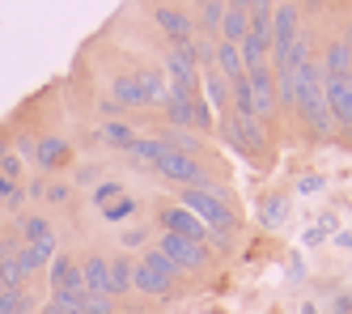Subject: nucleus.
<instances>
[{
	"mask_svg": "<svg viewBox=\"0 0 352 314\" xmlns=\"http://www.w3.org/2000/svg\"><path fill=\"white\" fill-rule=\"evenodd\" d=\"M199 94L212 107V115H230V81L217 72V68H204L199 72Z\"/></svg>",
	"mask_w": 352,
	"mask_h": 314,
	"instance_id": "obj_16",
	"label": "nucleus"
},
{
	"mask_svg": "<svg viewBox=\"0 0 352 314\" xmlns=\"http://www.w3.org/2000/svg\"><path fill=\"white\" fill-rule=\"evenodd\" d=\"M111 102L119 111H144V94L136 85V72H115L111 76Z\"/></svg>",
	"mask_w": 352,
	"mask_h": 314,
	"instance_id": "obj_17",
	"label": "nucleus"
},
{
	"mask_svg": "<svg viewBox=\"0 0 352 314\" xmlns=\"http://www.w3.org/2000/svg\"><path fill=\"white\" fill-rule=\"evenodd\" d=\"M132 72H136V85H140V94H144V107H162V102H166V76H162V68L140 64V68H132Z\"/></svg>",
	"mask_w": 352,
	"mask_h": 314,
	"instance_id": "obj_20",
	"label": "nucleus"
},
{
	"mask_svg": "<svg viewBox=\"0 0 352 314\" xmlns=\"http://www.w3.org/2000/svg\"><path fill=\"white\" fill-rule=\"evenodd\" d=\"M272 9H276V0H250V9H246V13H255V17H272Z\"/></svg>",
	"mask_w": 352,
	"mask_h": 314,
	"instance_id": "obj_38",
	"label": "nucleus"
},
{
	"mask_svg": "<svg viewBox=\"0 0 352 314\" xmlns=\"http://www.w3.org/2000/svg\"><path fill=\"white\" fill-rule=\"evenodd\" d=\"M191 5H195V9H199V5H204V0H191Z\"/></svg>",
	"mask_w": 352,
	"mask_h": 314,
	"instance_id": "obj_45",
	"label": "nucleus"
},
{
	"mask_svg": "<svg viewBox=\"0 0 352 314\" xmlns=\"http://www.w3.org/2000/svg\"><path fill=\"white\" fill-rule=\"evenodd\" d=\"M77 314H115V297H107V293H85Z\"/></svg>",
	"mask_w": 352,
	"mask_h": 314,
	"instance_id": "obj_34",
	"label": "nucleus"
},
{
	"mask_svg": "<svg viewBox=\"0 0 352 314\" xmlns=\"http://www.w3.org/2000/svg\"><path fill=\"white\" fill-rule=\"evenodd\" d=\"M331 314H352V293H340L336 306H331Z\"/></svg>",
	"mask_w": 352,
	"mask_h": 314,
	"instance_id": "obj_40",
	"label": "nucleus"
},
{
	"mask_svg": "<svg viewBox=\"0 0 352 314\" xmlns=\"http://www.w3.org/2000/svg\"><path fill=\"white\" fill-rule=\"evenodd\" d=\"M166 140L162 136H136L128 149H123V157H132V162H140V166H148V170H153L157 166V157H166Z\"/></svg>",
	"mask_w": 352,
	"mask_h": 314,
	"instance_id": "obj_21",
	"label": "nucleus"
},
{
	"mask_svg": "<svg viewBox=\"0 0 352 314\" xmlns=\"http://www.w3.org/2000/svg\"><path fill=\"white\" fill-rule=\"evenodd\" d=\"M56 251H60V238H43V242H21L13 259L21 264V272L34 280V276L47 272V264H52V255H56Z\"/></svg>",
	"mask_w": 352,
	"mask_h": 314,
	"instance_id": "obj_12",
	"label": "nucleus"
},
{
	"mask_svg": "<svg viewBox=\"0 0 352 314\" xmlns=\"http://www.w3.org/2000/svg\"><path fill=\"white\" fill-rule=\"evenodd\" d=\"M322 191V174H306L297 182V196H318Z\"/></svg>",
	"mask_w": 352,
	"mask_h": 314,
	"instance_id": "obj_37",
	"label": "nucleus"
},
{
	"mask_svg": "<svg viewBox=\"0 0 352 314\" xmlns=\"http://www.w3.org/2000/svg\"><path fill=\"white\" fill-rule=\"evenodd\" d=\"M119 196H128V187H123L119 178H102L98 187L89 191V200H94V208H107V204H115Z\"/></svg>",
	"mask_w": 352,
	"mask_h": 314,
	"instance_id": "obj_32",
	"label": "nucleus"
},
{
	"mask_svg": "<svg viewBox=\"0 0 352 314\" xmlns=\"http://www.w3.org/2000/svg\"><path fill=\"white\" fill-rule=\"evenodd\" d=\"M336 242H340V247H348V251H352V233H340V238H336Z\"/></svg>",
	"mask_w": 352,
	"mask_h": 314,
	"instance_id": "obj_42",
	"label": "nucleus"
},
{
	"mask_svg": "<svg viewBox=\"0 0 352 314\" xmlns=\"http://www.w3.org/2000/svg\"><path fill=\"white\" fill-rule=\"evenodd\" d=\"M250 30V13L246 9H225V21H221V43H242Z\"/></svg>",
	"mask_w": 352,
	"mask_h": 314,
	"instance_id": "obj_28",
	"label": "nucleus"
},
{
	"mask_svg": "<svg viewBox=\"0 0 352 314\" xmlns=\"http://www.w3.org/2000/svg\"><path fill=\"white\" fill-rule=\"evenodd\" d=\"M43 297L34 289H0V314H38Z\"/></svg>",
	"mask_w": 352,
	"mask_h": 314,
	"instance_id": "obj_23",
	"label": "nucleus"
},
{
	"mask_svg": "<svg viewBox=\"0 0 352 314\" xmlns=\"http://www.w3.org/2000/svg\"><path fill=\"white\" fill-rule=\"evenodd\" d=\"M72 182H64V178H47V187H43V200L38 204H47V208H64V204H72Z\"/></svg>",
	"mask_w": 352,
	"mask_h": 314,
	"instance_id": "obj_31",
	"label": "nucleus"
},
{
	"mask_svg": "<svg viewBox=\"0 0 352 314\" xmlns=\"http://www.w3.org/2000/svg\"><path fill=\"white\" fill-rule=\"evenodd\" d=\"M77 264H81V276H85V293H107L111 297V259L102 251H89Z\"/></svg>",
	"mask_w": 352,
	"mask_h": 314,
	"instance_id": "obj_15",
	"label": "nucleus"
},
{
	"mask_svg": "<svg viewBox=\"0 0 352 314\" xmlns=\"http://www.w3.org/2000/svg\"><path fill=\"white\" fill-rule=\"evenodd\" d=\"M153 21H157V30L170 39V43H191L195 39V17L179 5H153Z\"/></svg>",
	"mask_w": 352,
	"mask_h": 314,
	"instance_id": "obj_11",
	"label": "nucleus"
},
{
	"mask_svg": "<svg viewBox=\"0 0 352 314\" xmlns=\"http://www.w3.org/2000/svg\"><path fill=\"white\" fill-rule=\"evenodd\" d=\"M166 72H170V81H187V85H199L195 47H191V43H170V51H166Z\"/></svg>",
	"mask_w": 352,
	"mask_h": 314,
	"instance_id": "obj_13",
	"label": "nucleus"
},
{
	"mask_svg": "<svg viewBox=\"0 0 352 314\" xmlns=\"http://www.w3.org/2000/svg\"><path fill=\"white\" fill-rule=\"evenodd\" d=\"M301 314H318V306H314V302H306V306H301Z\"/></svg>",
	"mask_w": 352,
	"mask_h": 314,
	"instance_id": "obj_43",
	"label": "nucleus"
},
{
	"mask_svg": "<svg viewBox=\"0 0 352 314\" xmlns=\"http://www.w3.org/2000/svg\"><path fill=\"white\" fill-rule=\"evenodd\" d=\"M0 289H30V276L21 272L17 259H5V264H0Z\"/></svg>",
	"mask_w": 352,
	"mask_h": 314,
	"instance_id": "obj_33",
	"label": "nucleus"
},
{
	"mask_svg": "<svg viewBox=\"0 0 352 314\" xmlns=\"http://www.w3.org/2000/svg\"><path fill=\"white\" fill-rule=\"evenodd\" d=\"M318 68H322V76H348V72H352V43H348V39L327 43Z\"/></svg>",
	"mask_w": 352,
	"mask_h": 314,
	"instance_id": "obj_19",
	"label": "nucleus"
},
{
	"mask_svg": "<svg viewBox=\"0 0 352 314\" xmlns=\"http://www.w3.org/2000/svg\"><path fill=\"white\" fill-rule=\"evenodd\" d=\"M9 229L17 233V242H43V238H56V225L47 213H34V208H26V213H17L9 221Z\"/></svg>",
	"mask_w": 352,
	"mask_h": 314,
	"instance_id": "obj_14",
	"label": "nucleus"
},
{
	"mask_svg": "<svg viewBox=\"0 0 352 314\" xmlns=\"http://www.w3.org/2000/svg\"><path fill=\"white\" fill-rule=\"evenodd\" d=\"M136 213H140V200H136V196H119L115 204L98 208V217H102L107 225H115V229H119V225H128V221H132Z\"/></svg>",
	"mask_w": 352,
	"mask_h": 314,
	"instance_id": "obj_27",
	"label": "nucleus"
},
{
	"mask_svg": "<svg viewBox=\"0 0 352 314\" xmlns=\"http://www.w3.org/2000/svg\"><path fill=\"white\" fill-rule=\"evenodd\" d=\"M174 204H183L187 213H195L199 221H204L208 233H225V238H234V242H238L242 217L234 213L230 204H225V191L217 187V182H212V187H183Z\"/></svg>",
	"mask_w": 352,
	"mask_h": 314,
	"instance_id": "obj_2",
	"label": "nucleus"
},
{
	"mask_svg": "<svg viewBox=\"0 0 352 314\" xmlns=\"http://www.w3.org/2000/svg\"><path fill=\"white\" fill-rule=\"evenodd\" d=\"M38 314H77V310H68V306H60V302H52V297H43Z\"/></svg>",
	"mask_w": 352,
	"mask_h": 314,
	"instance_id": "obj_39",
	"label": "nucleus"
},
{
	"mask_svg": "<svg viewBox=\"0 0 352 314\" xmlns=\"http://www.w3.org/2000/svg\"><path fill=\"white\" fill-rule=\"evenodd\" d=\"M98 132H102V140H107L111 149H119V153H123V149H128V145L136 140V132H132V123H123V119H107L102 127H98Z\"/></svg>",
	"mask_w": 352,
	"mask_h": 314,
	"instance_id": "obj_30",
	"label": "nucleus"
},
{
	"mask_svg": "<svg viewBox=\"0 0 352 314\" xmlns=\"http://www.w3.org/2000/svg\"><path fill=\"white\" fill-rule=\"evenodd\" d=\"M183 284V272L170 264V259L157 251V247H144L136 255V268H132V293L148 297V302H166L179 293Z\"/></svg>",
	"mask_w": 352,
	"mask_h": 314,
	"instance_id": "obj_3",
	"label": "nucleus"
},
{
	"mask_svg": "<svg viewBox=\"0 0 352 314\" xmlns=\"http://www.w3.org/2000/svg\"><path fill=\"white\" fill-rule=\"evenodd\" d=\"M293 115L301 119V127L310 132V140H336V119L327 107V90H322V68L310 56L297 68V98H293Z\"/></svg>",
	"mask_w": 352,
	"mask_h": 314,
	"instance_id": "obj_1",
	"label": "nucleus"
},
{
	"mask_svg": "<svg viewBox=\"0 0 352 314\" xmlns=\"http://www.w3.org/2000/svg\"><path fill=\"white\" fill-rule=\"evenodd\" d=\"M162 140H166L174 153H183V157H195V162H204V140H199L195 132H187V127H166Z\"/></svg>",
	"mask_w": 352,
	"mask_h": 314,
	"instance_id": "obj_24",
	"label": "nucleus"
},
{
	"mask_svg": "<svg viewBox=\"0 0 352 314\" xmlns=\"http://www.w3.org/2000/svg\"><path fill=\"white\" fill-rule=\"evenodd\" d=\"M221 21H225V0H204L199 13H195V34L217 39L221 34Z\"/></svg>",
	"mask_w": 352,
	"mask_h": 314,
	"instance_id": "obj_26",
	"label": "nucleus"
},
{
	"mask_svg": "<svg viewBox=\"0 0 352 314\" xmlns=\"http://www.w3.org/2000/svg\"><path fill=\"white\" fill-rule=\"evenodd\" d=\"M230 123H234V153L246 157L250 166H272L276 157L272 127H263L255 115H234V111H230Z\"/></svg>",
	"mask_w": 352,
	"mask_h": 314,
	"instance_id": "obj_4",
	"label": "nucleus"
},
{
	"mask_svg": "<svg viewBox=\"0 0 352 314\" xmlns=\"http://www.w3.org/2000/svg\"><path fill=\"white\" fill-rule=\"evenodd\" d=\"M98 182H102V170H98V166H81L77 170V191H94Z\"/></svg>",
	"mask_w": 352,
	"mask_h": 314,
	"instance_id": "obj_36",
	"label": "nucleus"
},
{
	"mask_svg": "<svg viewBox=\"0 0 352 314\" xmlns=\"http://www.w3.org/2000/svg\"><path fill=\"white\" fill-rule=\"evenodd\" d=\"M157 233H179V238H195V242H208V229L195 213H187L183 204H162L157 217H153Z\"/></svg>",
	"mask_w": 352,
	"mask_h": 314,
	"instance_id": "obj_9",
	"label": "nucleus"
},
{
	"mask_svg": "<svg viewBox=\"0 0 352 314\" xmlns=\"http://www.w3.org/2000/svg\"><path fill=\"white\" fill-rule=\"evenodd\" d=\"M297 34H301V5L297 0H280V5L272 9V56H267L272 68H280L289 47L297 43Z\"/></svg>",
	"mask_w": 352,
	"mask_h": 314,
	"instance_id": "obj_6",
	"label": "nucleus"
},
{
	"mask_svg": "<svg viewBox=\"0 0 352 314\" xmlns=\"http://www.w3.org/2000/svg\"><path fill=\"white\" fill-rule=\"evenodd\" d=\"M153 247L170 259L174 268L183 272V280L187 276H204L208 268H212V247L208 242H195V238H179V233H157L153 238Z\"/></svg>",
	"mask_w": 352,
	"mask_h": 314,
	"instance_id": "obj_5",
	"label": "nucleus"
},
{
	"mask_svg": "<svg viewBox=\"0 0 352 314\" xmlns=\"http://www.w3.org/2000/svg\"><path fill=\"white\" fill-rule=\"evenodd\" d=\"M153 238H157V225H153V221H148V225L136 221V225H128V229H119V251H128V255L136 251V255H140L144 247H153Z\"/></svg>",
	"mask_w": 352,
	"mask_h": 314,
	"instance_id": "obj_25",
	"label": "nucleus"
},
{
	"mask_svg": "<svg viewBox=\"0 0 352 314\" xmlns=\"http://www.w3.org/2000/svg\"><path fill=\"white\" fill-rule=\"evenodd\" d=\"M285 217H289V196H285V191H276V196H267V200L259 204V221H263L267 229L285 225Z\"/></svg>",
	"mask_w": 352,
	"mask_h": 314,
	"instance_id": "obj_29",
	"label": "nucleus"
},
{
	"mask_svg": "<svg viewBox=\"0 0 352 314\" xmlns=\"http://www.w3.org/2000/svg\"><path fill=\"white\" fill-rule=\"evenodd\" d=\"M225 81H242L246 76V64H242V51H238V43H221L217 39V64H212Z\"/></svg>",
	"mask_w": 352,
	"mask_h": 314,
	"instance_id": "obj_22",
	"label": "nucleus"
},
{
	"mask_svg": "<svg viewBox=\"0 0 352 314\" xmlns=\"http://www.w3.org/2000/svg\"><path fill=\"white\" fill-rule=\"evenodd\" d=\"M322 90H327V107H331L336 132L352 136V72L348 76H322Z\"/></svg>",
	"mask_w": 352,
	"mask_h": 314,
	"instance_id": "obj_10",
	"label": "nucleus"
},
{
	"mask_svg": "<svg viewBox=\"0 0 352 314\" xmlns=\"http://www.w3.org/2000/svg\"><path fill=\"white\" fill-rule=\"evenodd\" d=\"M0 174H5V178H13V182H26V162H21V157L9 149L5 157H0Z\"/></svg>",
	"mask_w": 352,
	"mask_h": 314,
	"instance_id": "obj_35",
	"label": "nucleus"
},
{
	"mask_svg": "<svg viewBox=\"0 0 352 314\" xmlns=\"http://www.w3.org/2000/svg\"><path fill=\"white\" fill-rule=\"evenodd\" d=\"M153 174L166 178V182H179V187H212V178H208V170H204V162L183 157V153H174V149H166V157H157Z\"/></svg>",
	"mask_w": 352,
	"mask_h": 314,
	"instance_id": "obj_7",
	"label": "nucleus"
},
{
	"mask_svg": "<svg viewBox=\"0 0 352 314\" xmlns=\"http://www.w3.org/2000/svg\"><path fill=\"white\" fill-rule=\"evenodd\" d=\"M5 225H9V221H5V217H0V233H5Z\"/></svg>",
	"mask_w": 352,
	"mask_h": 314,
	"instance_id": "obj_44",
	"label": "nucleus"
},
{
	"mask_svg": "<svg viewBox=\"0 0 352 314\" xmlns=\"http://www.w3.org/2000/svg\"><path fill=\"white\" fill-rule=\"evenodd\" d=\"M9 149H13V136H9V127H5V123H0V157H5Z\"/></svg>",
	"mask_w": 352,
	"mask_h": 314,
	"instance_id": "obj_41",
	"label": "nucleus"
},
{
	"mask_svg": "<svg viewBox=\"0 0 352 314\" xmlns=\"http://www.w3.org/2000/svg\"><path fill=\"white\" fill-rule=\"evenodd\" d=\"M72 162H77V149H72L64 136H56V132H38V140H34V166H38V174H60V170H68Z\"/></svg>",
	"mask_w": 352,
	"mask_h": 314,
	"instance_id": "obj_8",
	"label": "nucleus"
},
{
	"mask_svg": "<svg viewBox=\"0 0 352 314\" xmlns=\"http://www.w3.org/2000/svg\"><path fill=\"white\" fill-rule=\"evenodd\" d=\"M107 259H111V297H115V302L132 297V268H136V255L115 251V255H107Z\"/></svg>",
	"mask_w": 352,
	"mask_h": 314,
	"instance_id": "obj_18",
	"label": "nucleus"
}]
</instances>
